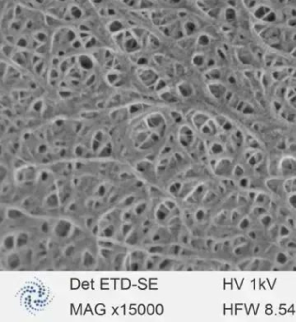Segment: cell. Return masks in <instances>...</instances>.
Wrapping results in <instances>:
<instances>
[{"mask_svg":"<svg viewBox=\"0 0 296 322\" xmlns=\"http://www.w3.org/2000/svg\"><path fill=\"white\" fill-rule=\"evenodd\" d=\"M214 171L217 175L221 176H227L230 174L233 175L234 167L231 160L223 158L218 161L216 164L214 166Z\"/></svg>","mask_w":296,"mask_h":322,"instance_id":"6da1fadb","label":"cell"},{"mask_svg":"<svg viewBox=\"0 0 296 322\" xmlns=\"http://www.w3.org/2000/svg\"><path fill=\"white\" fill-rule=\"evenodd\" d=\"M71 231V224L66 220H60L55 225L54 233L59 238H66L68 237Z\"/></svg>","mask_w":296,"mask_h":322,"instance_id":"7a4b0ae2","label":"cell"},{"mask_svg":"<svg viewBox=\"0 0 296 322\" xmlns=\"http://www.w3.org/2000/svg\"><path fill=\"white\" fill-rule=\"evenodd\" d=\"M281 173L283 175H289L296 171V160L293 157H285L281 162Z\"/></svg>","mask_w":296,"mask_h":322,"instance_id":"3957f363","label":"cell"},{"mask_svg":"<svg viewBox=\"0 0 296 322\" xmlns=\"http://www.w3.org/2000/svg\"><path fill=\"white\" fill-rule=\"evenodd\" d=\"M267 186L271 191L279 195L282 190H284V182H282L280 179L274 178L267 181Z\"/></svg>","mask_w":296,"mask_h":322,"instance_id":"277c9868","label":"cell"},{"mask_svg":"<svg viewBox=\"0 0 296 322\" xmlns=\"http://www.w3.org/2000/svg\"><path fill=\"white\" fill-rule=\"evenodd\" d=\"M7 265L11 269H16L20 266L21 263V260L20 257L18 256L17 253H11L9 256L7 257Z\"/></svg>","mask_w":296,"mask_h":322,"instance_id":"5b68a950","label":"cell"},{"mask_svg":"<svg viewBox=\"0 0 296 322\" xmlns=\"http://www.w3.org/2000/svg\"><path fill=\"white\" fill-rule=\"evenodd\" d=\"M170 210L164 205V203H163V204H161V205L159 206L158 209L156 210L155 217H156V219H157L158 221H163L168 217V215L170 214Z\"/></svg>","mask_w":296,"mask_h":322,"instance_id":"8992f818","label":"cell"},{"mask_svg":"<svg viewBox=\"0 0 296 322\" xmlns=\"http://www.w3.org/2000/svg\"><path fill=\"white\" fill-rule=\"evenodd\" d=\"M284 190L288 194H293L296 192V177L289 178L288 180L284 181Z\"/></svg>","mask_w":296,"mask_h":322,"instance_id":"52a82bcc","label":"cell"},{"mask_svg":"<svg viewBox=\"0 0 296 322\" xmlns=\"http://www.w3.org/2000/svg\"><path fill=\"white\" fill-rule=\"evenodd\" d=\"M3 246L6 250H12L16 247V239L13 235H7L3 240Z\"/></svg>","mask_w":296,"mask_h":322,"instance_id":"ba28073f","label":"cell"},{"mask_svg":"<svg viewBox=\"0 0 296 322\" xmlns=\"http://www.w3.org/2000/svg\"><path fill=\"white\" fill-rule=\"evenodd\" d=\"M29 241V236L26 233H20L19 235H18L17 239H16V247L18 248H20V247H25L28 242Z\"/></svg>","mask_w":296,"mask_h":322,"instance_id":"9c48e42d","label":"cell"},{"mask_svg":"<svg viewBox=\"0 0 296 322\" xmlns=\"http://www.w3.org/2000/svg\"><path fill=\"white\" fill-rule=\"evenodd\" d=\"M46 205L49 208H58V203H59V200H58V196L56 193H53V194H51L50 196H48L47 199H46Z\"/></svg>","mask_w":296,"mask_h":322,"instance_id":"30bf717a","label":"cell"},{"mask_svg":"<svg viewBox=\"0 0 296 322\" xmlns=\"http://www.w3.org/2000/svg\"><path fill=\"white\" fill-rule=\"evenodd\" d=\"M83 264L84 267H92L95 264V259L93 255L89 252L85 251L83 255Z\"/></svg>","mask_w":296,"mask_h":322,"instance_id":"8fae6325","label":"cell"},{"mask_svg":"<svg viewBox=\"0 0 296 322\" xmlns=\"http://www.w3.org/2000/svg\"><path fill=\"white\" fill-rule=\"evenodd\" d=\"M139 241V235H138L137 230H131L129 235L126 236L125 242L129 245H136Z\"/></svg>","mask_w":296,"mask_h":322,"instance_id":"7c38bea8","label":"cell"},{"mask_svg":"<svg viewBox=\"0 0 296 322\" xmlns=\"http://www.w3.org/2000/svg\"><path fill=\"white\" fill-rule=\"evenodd\" d=\"M6 215L10 219L17 220V219H19V218H21L23 216V213L20 210L16 209V208H10V209H8Z\"/></svg>","mask_w":296,"mask_h":322,"instance_id":"4fadbf2b","label":"cell"},{"mask_svg":"<svg viewBox=\"0 0 296 322\" xmlns=\"http://www.w3.org/2000/svg\"><path fill=\"white\" fill-rule=\"evenodd\" d=\"M224 151L223 146L219 142H213L210 146V152L213 155H219Z\"/></svg>","mask_w":296,"mask_h":322,"instance_id":"5bb4252c","label":"cell"},{"mask_svg":"<svg viewBox=\"0 0 296 322\" xmlns=\"http://www.w3.org/2000/svg\"><path fill=\"white\" fill-rule=\"evenodd\" d=\"M115 234V228L113 225H107L103 228V235L106 238H111Z\"/></svg>","mask_w":296,"mask_h":322,"instance_id":"9a60e30c","label":"cell"},{"mask_svg":"<svg viewBox=\"0 0 296 322\" xmlns=\"http://www.w3.org/2000/svg\"><path fill=\"white\" fill-rule=\"evenodd\" d=\"M181 189H182V183L178 182V181L170 185V188H169L170 194H172L174 196H177L178 194H180Z\"/></svg>","mask_w":296,"mask_h":322,"instance_id":"2e32d148","label":"cell"},{"mask_svg":"<svg viewBox=\"0 0 296 322\" xmlns=\"http://www.w3.org/2000/svg\"><path fill=\"white\" fill-rule=\"evenodd\" d=\"M132 229V224L130 222H125L122 227L121 232H122V235L123 237H126L127 235L130 234Z\"/></svg>","mask_w":296,"mask_h":322,"instance_id":"e0dca14e","label":"cell"},{"mask_svg":"<svg viewBox=\"0 0 296 322\" xmlns=\"http://www.w3.org/2000/svg\"><path fill=\"white\" fill-rule=\"evenodd\" d=\"M244 173H245V170L244 169L242 168V166L240 165H236V166L234 168V171H233V175L238 178H242V176H244Z\"/></svg>","mask_w":296,"mask_h":322,"instance_id":"ac0fdd59","label":"cell"},{"mask_svg":"<svg viewBox=\"0 0 296 322\" xmlns=\"http://www.w3.org/2000/svg\"><path fill=\"white\" fill-rule=\"evenodd\" d=\"M255 202L256 203H259V205L260 206H264V205H266L267 203L268 202V197H267L266 195H264V194H259L258 196H256V199H255Z\"/></svg>","mask_w":296,"mask_h":322,"instance_id":"d6986e66","label":"cell"},{"mask_svg":"<svg viewBox=\"0 0 296 322\" xmlns=\"http://www.w3.org/2000/svg\"><path fill=\"white\" fill-rule=\"evenodd\" d=\"M130 257H131V261H141L144 258V253L142 251H135L131 253Z\"/></svg>","mask_w":296,"mask_h":322,"instance_id":"ffe728a7","label":"cell"},{"mask_svg":"<svg viewBox=\"0 0 296 322\" xmlns=\"http://www.w3.org/2000/svg\"><path fill=\"white\" fill-rule=\"evenodd\" d=\"M146 203H142L140 204H138L137 206L135 208V213L137 215H141L143 213L146 209Z\"/></svg>","mask_w":296,"mask_h":322,"instance_id":"44dd1931","label":"cell"},{"mask_svg":"<svg viewBox=\"0 0 296 322\" xmlns=\"http://www.w3.org/2000/svg\"><path fill=\"white\" fill-rule=\"evenodd\" d=\"M249 184H250V181H249V178L246 177V176H242V178H240L239 180V186L242 188H248L249 187Z\"/></svg>","mask_w":296,"mask_h":322,"instance_id":"7402d4cb","label":"cell"},{"mask_svg":"<svg viewBox=\"0 0 296 322\" xmlns=\"http://www.w3.org/2000/svg\"><path fill=\"white\" fill-rule=\"evenodd\" d=\"M101 254L105 260H109L111 258L112 251L109 248L104 247V248H102L101 249Z\"/></svg>","mask_w":296,"mask_h":322,"instance_id":"603a6c76","label":"cell"},{"mask_svg":"<svg viewBox=\"0 0 296 322\" xmlns=\"http://www.w3.org/2000/svg\"><path fill=\"white\" fill-rule=\"evenodd\" d=\"M288 201V203L290 204V206L292 207L293 208L296 209V192L295 193H293V194H291L289 196Z\"/></svg>","mask_w":296,"mask_h":322,"instance_id":"cb8c5ba5","label":"cell"},{"mask_svg":"<svg viewBox=\"0 0 296 322\" xmlns=\"http://www.w3.org/2000/svg\"><path fill=\"white\" fill-rule=\"evenodd\" d=\"M195 217L196 219V221H202L204 218H205V212L203 209H199L196 211V213L195 214Z\"/></svg>","mask_w":296,"mask_h":322,"instance_id":"d4e9b609","label":"cell"},{"mask_svg":"<svg viewBox=\"0 0 296 322\" xmlns=\"http://www.w3.org/2000/svg\"><path fill=\"white\" fill-rule=\"evenodd\" d=\"M276 260H277V261H278L279 263L284 264V263H286V262L288 261V257L286 256L285 253H279L278 255L276 256Z\"/></svg>","mask_w":296,"mask_h":322,"instance_id":"484cf974","label":"cell"},{"mask_svg":"<svg viewBox=\"0 0 296 322\" xmlns=\"http://www.w3.org/2000/svg\"><path fill=\"white\" fill-rule=\"evenodd\" d=\"M170 265V260L169 259H164L163 261H161L159 263V269L161 270H164V269H167L168 267Z\"/></svg>","mask_w":296,"mask_h":322,"instance_id":"4316f807","label":"cell"},{"mask_svg":"<svg viewBox=\"0 0 296 322\" xmlns=\"http://www.w3.org/2000/svg\"><path fill=\"white\" fill-rule=\"evenodd\" d=\"M249 223L250 221L248 218H243L242 221H240V224H239V228H242V229H246V228H249Z\"/></svg>","mask_w":296,"mask_h":322,"instance_id":"83f0119b","label":"cell"},{"mask_svg":"<svg viewBox=\"0 0 296 322\" xmlns=\"http://www.w3.org/2000/svg\"><path fill=\"white\" fill-rule=\"evenodd\" d=\"M148 251L150 252L151 253H162L163 251V247L162 246H159V245H156V246H153L151 247Z\"/></svg>","mask_w":296,"mask_h":322,"instance_id":"f1b7e54d","label":"cell"},{"mask_svg":"<svg viewBox=\"0 0 296 322\" xmlns=\"http://www.w3.org/2000/svg\"><path fill=\"white\" fill-rule=\"evenodd\" d=\"M271 221H272V218H271L270 215H261L260 221H261V224L264 225V226H268Z\"/></svg>","mask_w":296,"mask_h":322,"instance_id":"f546056e","label":"cell"},{"mask_svg":"<svg viewBox=\"0 0 296 322\" xmlns=\"http://www.w3.org/2000/svg\"><path fill=\"white\" fill-rule=\"evenodd\" d=\"M163 203H164V205H165L170 211H172V210L174 209H176V203H175V202H173V201H171V200H167V201H165Z\"/></svg>","mask_w":296,"mask_h":322,"instance_id":"4dcf8cb0","label":"cell"},{"mask_svg":"<svg viewBox=\"0 0 296 322\" xmlns=\"http://www.w3.org/2000/svg\"><path fill=\"white\" fill-rule=\"evenodd\" d=\"M134 202H135V196H129V197H127L126 199L123 201V205L125 207L130 206V205H131V204H132Z\"/></svg>","mask_w":296,"mask_h":322,"instance_id":"1f68e13d","label":"cell"},{"mask_svg":"<svg viewBox=\"0 0 296 322\" xmlns=\"http://www.w3.org/2000/svg\"><path fill=\"white\" fill-rule=\"evenodd\" d=\"M74 251H75V247L73 246V245H70V246H69L66 249H65V255H66V256H71L72 253H74Z\"/></svg>","mask_w":296,"mask_h":322,"instance_id":"d6a6232c","label":"cell"},{"mask_svg":"<svg viewBox=\"0 0 296 322\" xmlns=\"http://www.w3.org/2000/svg\"><path fill=\"white\" fill-rule=\"evenodd\" d=\"M289 234V229L286 226H284V225H282V227H281V228H280V235L281 236H287V235H288Z\"/></svg>","mask_w":296,"mask_h":322,"instance_id":"836d02e7","label":"cell"},{"mask_svg":"<svg viewBox=\"0 0 296 322\" xmlns=\"http://www.w3.org/2000/svg\"><path fill=\"white\" fill-rule=\"evenodd\" d=\"M106 193V188H105L104 185H100L98 187V191H97V194L98 195V196H103Z\"/></svg>","mask_w":296,"mask_h":322,"instance_id":"e575fe53","label":"cell"},{"mask_svg":"<svg viewBox=\"0 0 296 322\" xmlns=\"http://www.w3.org/2000/svg\"><path fill=\"white\" fill-rule=\"evenodd\" d=\"M180 250V246H178V245H173V246L170 247V253H172V254H177V253H179Z\"/></svg>","mask_w":296,"mask_h":322,"instance_id":"d590c367","label":"cell"},{"mask_svg":"<svg viewBox=\"0 0 296 322\" xmlns=\"http://www.w3.org/2000/svg\"><path fill=\"white\" fill-rule=\"evenodd\" d=\"M123 219L124 221L129 222V221H131V219H132V214L130 213V211H127V212H125V213L123 214Z\"/></svg>","mask_w":296,"mask_h":322,"instance_id":"8d00e7d4","label":"cell"},{"mask_svg":"<svg viewBox=\"0 0 296 322\" xmlns=\"http://www.w3.org/2000/svg\"><path fill=\"white\" fill-rule=\"evenodd\" d=\"M154 268V262H153V261L152 260H147L146 261V262H145V268L147 269V270H150V269H152V268Z\"/></svg>","mask_w":296,"mask_h":322,"instance_id":"74e56055","label":"cell"},{"mask_svg":"<svg viewBox=\"0 0 296 322\" xmlns=\"http://www.w3.org/2000/svg\"><path fill=\"white\" fill-rule=\"evenodd\" d=\"M99 243H100V245H101L102 247H107V248H110L112 246H113V244H112L111 242H103V241H101V242H99Z\"/></svg>","mask_w":296,"mask_h":322,"instance_id":"f35d334b","label":"cell"},{"mask_svg":"<svg viewBox=\"0 0 296 322\" xmlns=\"http://www.w3.org/2000/svg\"><path fill=\"white\" fill-rule=\"evenodd\" d=\"M41 230L43 233H47L49 231V224L47 222H43V224L41 225Z\"/></svg>","mask_w":296,"mask_h":322,"instance_id":"ab89813d","label":"cell"},{"mask_svg":"<svg viewBox=\"0 0 296 322\" xmlns=\"http://www.w3.org/2000/svg\"><path fill=\"white\" fill-rule=\"evenodd\" d=\"M160 239H161V235L160 234H155V235H153V237H152V240L154 241V242H157V241H160Z\"/></svg>","mask_w":296,"mask_h":322,"instance_id":"60d3db41","label":"cell"},{"mask_svg":"<svg viewBox=\"0 0 296 322\" xmlns=\"http://www.w3.org/2000/svg\"><path fill=\"white\" fill-rule=\"evenodd\" d=\"M91 222H92V219H89V220L87 221V226L90 227V225H91Z\"/></svg>","mask_w":296,"mask_h":322,"instance_id":"b9f144b4","label":"cell"},{"mask_svg":"<svg viewBox=\"0 0 296 322\" xmlns=\"http://www.w3.org/2000/svg\"><path fill=\"white\" fill-rule=\"evenodd\" d=\"M97 229H98V226H96L94 228V230H93V233H94V234H97Z\"/></svg>","mask_w":296,"mask_h":322,"instance_id":"7bdbcfd3","label":"cell"}]
</instances>
